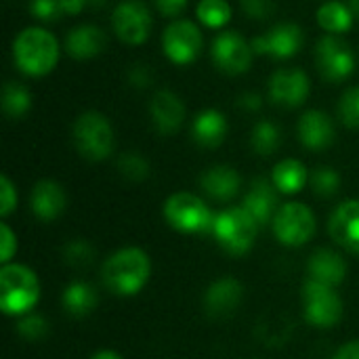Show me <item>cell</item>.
I'll use <instances>...</instances> for the list:
<instances>
[{
  "mask_svg": "<svg viewBox=\"0 0 359 359\" xmlns=\"http://www.w3.org/2000/svg\"><path fill=\"white\" fill-rule=\"evenodd\" d=\"M280 141H282L280 128L269 120H263L252 128L250 145L259 156H271L280 147Z\"/></svg>",
  "mask_w": 359,
  "mask_h": 359,
  "instance_id": "f1b7e54d",
  "label": "cell"
},
{
  "mask_svg": "<svg viewBox=\"0 0 359 359\" xmlns=\"http://www.w3.org/2000/svg\"><path fill=\"white\" fill-rule=\"evenodd\" d=\"M29 11L40 21H55L59 13H63L59 0H32Z\"/></svg>",
  "mask_w": 359,
  "mask_h": 359,
  "instance_id": "8d00e7d4",
  "label": "cell"
},
{
  "mask_svg": "<svg viewBox=\"0 0 359 359\" xmlns=\"http://www.w3.org/2000/svg\"><path fill=\"white\" fill-rule=\"evenodd\" d=\"M316 63L324 80L343 82L355 69V57L349 44L337 34H326L316 44Z\"/></svg>",
  "mask_w": 359,
  "mask_h": 359,
  "instance_id": "9c48e42d",
  "label": "cell"
},
{
  "mask_svg": "<svg viewBox=\"0 0 359 359\" xmlns=\"http://www.w3.org/2000/svg\"><path fill=\"white\" fill-rule=\"evenodd\" d=\"M334 359H359V341L347 343L345 347H341Z\"/></svg>",
  "mask_w": 359,
  "mask_h": 359,
  "instance_id": "7bdbcfd3",
  "label": "cell"
},
{
  "mask_svg": "<svg viewBox=\"0 0 359 359\" xmlns=\"http://www.w3.org/2000/svg\"><path fill=\"white\" fill-rule=\"evenodd\" d=\"M202 46H204V38H202L200 27L187 19L172 21L162 34L164 55L177 65L194 63L198 55L202 53Z\"/></svg>",
  "mask_w": 359,
  "mask_h": 359,
  "instance_id": "ba28073f",
  "label": "cell"
},
{
  "mask_svg": "<svg viewBox=\"0 0 359 359\" xmlns=\"http://www.w3.org/2000/svg\"><path fill=\"white\" fill-rule=\"evenodd\" d=\"M332 240L345 250L359 255V200L343 202L328 223Z\"/></svg>",
  "mask_w": 359,
  "mask_h": 359,
  "instance_id": "2e32d148",
  "label": "cell"
},
{
  "mask_svg": "<svg viewBox=\"0 0 359 359\" xmlns=\"http://www.w3.org/2000/svg\"><path fill=\"white\" fill-rule=\"evenodd\" d=\"M151 78H154V74L149 72V67H147L145 63H137V65H133L130 72H128V82H130L135 88H147L149 82H151Z\"/></svg>",
  "mask_w": 359,
  "mask_h": 359,
  "instance_id": "f35d334b",
  "label": "cell"
},
{
  "mask_svg": "<svg viewBox=\"0 0 359 359\" xmlns=\"http://www.w3.org/2000/svg\"><path fill=\"white\" fill-rule=\"evenodd\" d=\"M196 13L206 27L215 29L223 27L231 19V6L227 4V0H200Z\"/></svg>",
  "mask_w": 359,
  "mask_h": 359,
  "instance_id": "f546056e",
  "label": "cell"
},
{
  "mask_svg": "<svg viewBox=\"0 0 359 359\" xmlns=\"http://www.w3.org/2000/svg\"><path fill=\"white\" fill-rule=\"evenodd\" d=\"M17 332L27 341H40L48 334V324L42 316H25L17 324Z\"/></svg>",
  "mask_w": 359,
  "mask_h": 359,
  "instance_id": "e575fe53",
  "label": "cell"
},
{
  "mask_svg": "<svg viewBox=\"0 0 359 359\" xmlns=\"http://www.w3.org/2000/svg\"><path fill=\"white\" fill-rule=\"evenodd\" d=\"M118 170L122 172L124 179L139 183V181H145L149 177V162L141 154L128 151V154H122L118 158Z\"/></svg>",
  "mask_w": 359,
  "mask_h": 359,
  "instance_id": "1f68e13d",
  "label": "cell"
},
{
  "mask_svg": "<svg viewBox=\"0 0 359 359\" xmlns=\"http://www.w3.org/2000/svg\"><path fill=\"white\" fill-rule=\"evenodd\" d=\"M154 126L160 135H175L185 122V105L172 90H158L149 105Z\"/></svg>",
  "mask_w": 359,
  "mask_h": 359,
  "instance_id": "9a60e30c",
  "label": "cell"
},
{
  "mask_svg": "<svg viewBox=\"0 0 359 359\" xmlns=\"http://www.w3.org/2000/svg\"><path fill=\"white\" fill-rule=\"evenodd\" d=\"M74 143L80 156L90 162L109 158L114 151V130L109 120L99 111H84L74 122Z\"/></svg>",
  "mask_w": 359,
  "mask_h": 359,
  "instance_id": "277c9868",
  "label": "cell"
},
{
  "mask_svg": "<svg viewBox=\"0 0 359 359\" xmlns=\"http://www.w3.org/2000/svg\"><path fill=\"white\" fill-rule=\"evenodd\" d=\"M305 42V34L297 23H278L267 34L257 36L250 46L257 55H269L273 59H290Z\"/></svg>",
  "mask_w": 359,
  "mask_h": 359,
  "instance_id": "4fadbf2b",
  "label": "cell"
},
{
  "mask_svg": "<svg viewBox=\"0 0 359 359\" xmlns=\"http://www.w3.org/2000/svg\"><path fill=\"white\" fill-rule=\"evenodd\" d=\"M259 227L261 225L240 206L219 212L212 223V233L219 240L221 248L231 255H244L252 248Z\"/></svg>",
  "mask_w": 359,
  "mask_h": 359,
  "instance_id": "5b68a950",
  "label": "cell"
},
{
  "mask_svg": "<svg viewBox=\"0 0 359 359\" xmlns=\"http://www.w3.org/2000/svg\"><path fill=\"white\" fill-rule=\"evenodd\" d=\"M242 11L250 19L263 21L276 13V4H273V0H242Z\"/></svg>",
  "mask_w": 359,
  "mask_h": 359,
  "instance_id": "d590c367",
  "label": "cell"
},
{
  "mask_svg": "<svg viewBox=\"0 0 359 359\" xmlns=\"http://www.w3.org/2000/svg\"><path fill=\"white\" fill-rule=\"evenodd\" d=\"M187 6V0H156V8L164 17H179Z\"/></svg>",
  "mask_w": 359,
  "mask_h": 359,
  "instance_id": "60d3db41",
  "label": "cell"
},
{
  "mask_svg": "<svg viewBox=\"0 0 359 359\" xmlns=\"http://www.w3.org/2000/svg\"><path fill=\"white\" fill-rule=\"evenodd\" d=\"M261 97L257 95V93H246V95H242L240 99H238V105L242 107V109H246V111H257L259 107H261Z\"/></svg>",
  "mask_w": 359,
  "mask_h": 359,
  "instance_id": "b9f144b4",
  "label": "cell"
},
{
  "mask_svg": "<svg viewBox=\"0 0 359 359\" xmlns=\"http://www.w3.org/2000/svg\"><path fill=\"white\" fill-rule=\"evenodd\" d=\"M86 2H88V0H59L61 11H63V13H69V15L80 13V11H82V6H84Z\"/></svg>",
  "mask_w": 359,
  "mask_h": 359,
  "instance_id": "ee69618b",
  "label": "cell"
},
{
  "mask_svg": "<svg viewBox=\"0 0 359 359\" xmlns=\"http://www.w3.org/2000/svg\"><path fill=\"white\" fill-rule=\"evenodd\" d=\"M303 305L307 322L318 328H330L343 316V301L334 288L313 280H307L303 286Z\"/></svg>",
  "mask_w": 359,
  "mask_h": 359,
  "instance_id": "30bf717a",
  "label": "cell"
},
{
  "mask_svg": "<svg viewBox=\"0 0 359 359\" xmlns=\"http://www.w3.org/2000/svg\"><path fill=\"white\" fill-rule=\"evenodd\" d=\"M339 118L347 128H359V86H351L341 97Z\"/></svg>",
  "mask_w": 359,
  "mask_h": 359,
  "instance_id": "836d02e7",
  "label": "cell"
},
{
  "mask_svg": "<svg viewBox=\"0 0 359 359\" xmlns=\"http://www.w3.org/2000/svg\"><path fill=\"white\" fill-rule=\"evenodd\" d=\"M307 271H309V280L334 288V286H339L345 280L347 265H345L343 257L337 255L334 250L320 248V250H316L311 255L309 265H307Z\"/></svg>",
  "mask_w": 359,
  "mask_h": 359,
  "instance_id": "44dd1931",
  "label": "cell"
},
{
  "mask_svg": "<svg viewBox=\"0 0 359 359\" xmlns=\"http://www.w3.org/2000/svg\"><path fill=\"white\" fill-rule=\"evenodd\" d=\"M116 36L126 44H143L151 32V13L141 0H122L111 15Z\"/></svg>",
  "mask_w": 359,
  "mask_h": 359,
  "instance_id": "8fae6325",
  "label": "cell"
},
{
  "mask_svg": "<svg viewBox=\"0 0 359 359\" xmlns=\"http://www.w3.org/2000/svg\"><path fill=\"white\" fill-rule=\"evenodd\" d=\"M242 208L259 225L269 223V219H273L276 212L280 210L278 208V191H276V185L269 183L267 179H255L252 185H250V191L244 198Z\"/></svg>",
  "mask_w": 359,
  "mask_h": 359,
  "instance_id": "ffe728a7",
  "label": "cell"
},
{
  "mask_svg": "<svg viewBox=\"0 0 359 359\" xmlns=\"http://www.w3.org/2000/svg\"><path fill=\"white\" fill-rule=\"evenodd\" d=\"M164 219L177 231H183V233H202V231L212 229V223H215L202 198L187 194V191L172 194L164 202Z\"/></svg>",
  "mask_w": 359,
  "mask_h": 359,
  "instance_id": "8992f818",
  "label": "cell"
},
{
  "mask_svg": "<svg viewBox=\"0 0 359 359\" xmlns=\"http://www.w3.org/2000/svg\"><path fill=\"white\" fill-rule=\"evenodd\" d=\"M227 135V120L217 109H204L196 116L191 124V137L200 147L215 149L225 141Z\"/></svg>",
  "mask_w": 359,
  "mask_h": 359,
  "instance_id": "603a6c76",
  "label": "cell"
},
{
  "mask_svg": "<svg viewBox=\"0 0 359 359\" xmlns=\"http://www.w3.org/2000/svg\"><path fill=\"white\" fill-rule=\"evenodd\" d=\"M105 44H107V38L103 29H99L97 25H78L65 38L67 55L80 61L97 57L99 53H103Z\"/></svg>",
  "mask_w": 359,
  "mask_h": 359,
  "instance_id": "7402d4cb",
  "label": "cell"
},
{
  "mask_svg": "<svg viewBox=\"0 0 359 359\" xmlns=\"http://www.w3.org/2000/svg\"><path fill=\"white\" fill-rule=\"evenodd\" d=\"M349 8H351L353 17H358L359 19V0H349Z\"/></svg>",
  "mask_w": 359,
  "mask_h": 359,
  "instance_id": "bcb514c9",
  "label": "cell"
},
{
  "mask_svg": "<svg viewBox=\"0 0 359 359\" xmlns=\"http://www.w3.org/2000/svg\"><path fill=\"white\" fill-rule=\"evenodd\" d=\"M61 303H63V307H65L67 313H72L76 318H84V316H88L97 307L99 297H97V290L90 284H86V282H74V284H69L63 290Z\"/></svg>",
  "mask_w": 359,
  "mask_h": 359,
  "instance_id": "484cf974",
  "label": "cell"
},
{
  "mask_svg": "<svg viewBox=\"0 0 359 359\" xmlns=\"http://www.w3.org/2000/svg\"><path fill=\"white\" fill-rule=\"evenodd\" d=\"M271 183L282 194H290V196L299 194L307 183V168L303 162H299L294 158L282 160L280 164H276V168L271 172Z\"/></svg>",
  "mask_w": 359,
  "mask_h": 359,
  "instance_id": "d4e9b609",
  "label": "cell"
},
{
  "mask_svg": "<svg viewBox=\"0 0 359 359\" xmlns=\"http://www.w3.org/2000/svg\"><path fill=\"white\" fill-rule=\"evenodd\" d=\"M0 233H2V263H8L17 250V238L4 223L0 225Z\"/></svg>",
  "mask_w": 359,
  "mask_h": 359,
  "instance_id": "ab89813d",
  "label": "cell"
},
{
  "mask_svg": "<svg viewBox=\"0 0 359 359\" xmlns=\"http://www.w3.org/2000/svg\"><path fill=\"white\" fill-rule=\"evenodd\" d=\"M95 259V248L86 240H72L63 246V261L69 267L82 269L88 267Z\"/></svg>",
  "mask_w": 359,
  "mask_h": 359,
  "instance_id": "d6a6232c",
  "label": "cell"
},
{
  "mask_svg": "<svg viewBox=\"0 0 359 359\" xmlns=\"http://www.w3.org/2000/svg\"><path fill=\"white\" fill-rule=\"evenodd\" d=\"M40 299V284L25 265H4L0 271V307L6 316H25Z\"/></svg>",
  "mask_w": 359,
  "mask_h": 359,
  "instance_id": "3957f363",
  "label": "cell"
},
{
  "mask_svg": "<svg viewBox=\"0 0 359 359\" xmlns=\"http://www.w3.org/2000/svg\"><path fill=\"white\" fill-rule=\"evenodd\" d=\"M334 124L328 114L320 109H309L299 120V139L311 151L328 149L334 143Z\"/></svg>",
  "mask_w": 359,
  "mask_h": 359,
  "instance_id": "ac0fdd59",
  "label": "cell"
},
{
  "mask_svg": "<svg viewBox=\"0 0 359 359\" xmlns=\"http://www.w3.org/2000/svg\"><path fill=\"white\" fill-rule=\"evenodd\" d=\"M318 23L328 32V34H343L351 27L353 23V13L349 4H343L339 0H328L318 8Z\"/></svg>",
  "mask_w": 359,
  "mask_h": 359,
  "instance_id": "4316f807",
  "label": "cell"
},
{
  "mask_svg": "<svg viewBox=\"0 0 359 359\" xmlns=\"http://www.w3.org/2000/svg\"><path fill=\"white\" fill-rule=\"evenodd\" d=\"M273 233L284 246H303L316 233V217L309 206L301 202H288L280 206L273 217Z\"/></svg>",
  "mask_w": 359,
  "mask_h": 359,
  "instance_id": "52a82bcc",
  "label": "cell"
},
{
  "mask_svg": "<svg viewBox=\"0 0 359 359\" xmlns=\"http://www.w3.org/2000/svg\"><path fill=\"white\" fill-rule=\"evenodd\" d=\"M151 263L141 248H122L114 252L101 269L105 288L118 297L137 294L149 280Z\"/></svg>",
  "mask_w": 359,
  "mask_h": 359,
  "instance_id": "6da1fadb",
  "label": "cell"
},
{
  "mask_svg": "<svg viewBox=\"0 0 359 359\" xmlns=\"http://www.w3.org/2000/svg\"><path fill=\"white\" fill-rule=\"evenodd\" d=\"M0 198H2L0 215L2 217H8L13 212V208L17 206V189H15V185L11 183V179L6 175L0 177Z\"/></svg>",
  "mask_w": 359,
  "mask_h": 359,
  "instance_id": "74e56055",
  "label": "cell"
},
{
  "mask_svg": "<svg viewBox=\"0 0 359 359\" xmlns=\"http://www.w3.org/2000/svg\"><path fill=\"white\" fill-rule=\"evenodd\" d=\"M90 359H122L118 353H114V351H99V353H95Z\"/></svg>",
  "mask_w": 359,
  "mask_h": 359,
  "instance_id": "f6af8a7d",
  "label": "cell"
},
{
  "mask_svg": "<svg viewBox=\"0 0 359 359\" xmlns=\"http://www.w3.org/2000/svg\"><path fill=\"white\" fill-rule=\"evenodd\" d=\"M32 107V95L21 82H6L2 88V109L8 118H23Z\"/></svg>",
  "mask_w": 359,
  "mask_h": 359,
  "instance_id": "83f0119b",
  "label": "cell"
},
{
  "mask_svg": "<svg viewBox=\"0 0 359 359\" xmlns=\"http://www.w3.org/2000/svg\"><path fill=\"white\" fill-rule=\"evenodd\" d=\"M212 61L215 65L229 74V76H238L250 69L252 63V46L238 34V32H221L219 36H215L212 40V48H210Z\"/></svg>",
  "mask_w": 359,
  "mask_h": 359,
  "instance_id": "7c38bea8",
  "label": "cell"
},
{
  "mask_svg": "<svg viewBox=\"0 0 359 359\" xmlns=\"http://www.w3.org/2000/svg\"><path fill=\"white\" fill-rule=\"evenodd\" d=\"M242 297H244V290L238 280H233V278L217 280L215 284H210V288L206 290V297H204L206 313L217 320L229 318L233 311H238Z\"/></svg>",
  "mask_w": 359,
  "mask_h": 359,
  "instance_id": "e0dca14e",
  "label": "cell"
},
{
  "mask_svg": "<svg viewBox=\"0 0 359 359\" xmlns=\"http://www.w3.org/2000/svg\"><path fill=\"white\" fill-rule=\"evenodd\" d=\"M29 206H32V212L40 221H55L57 217L63 215L67 206V198H65L63 187L57 181L44 179L34 185L32 196H29Z\"/></svg>",
  "mask_w": 359,
  "mask_h": 359,
  "instance_id": "d6986e66",
  "label": "cell"
},
{
  "mask_svg": "<svg viewBox=\"0 0 359 359\" xmlns=\"http://www.w3.org/2000/svg\"><path fill=\"white\" fill-rule=\"evenodd\" d=\"M240 175L229 166H212L200 177L202 189L219 202H227L238 196L240 191Z\"/></svg>",
  "mask_w": 359,
  "mask_h": 359,
  "instance_id": "cb8c5ba5",
  "label": "cell"
},
{
  "mask_svg": "<svg viewBox=\"0 0 359 359\" xmlns=\"http://www.w3.org/2000/svg\"><path fill=\"white\" fill-rule=\"evenodd\" d=\"M311 189L318 198H332L341 189V175L334 168H316L311 175Z\"/></svg>",
  "mask_w": 359,
  "mask_h": 359,
  "instance_id": "4dcf8cb0",
  "label": "cell"
},
{
  "mask_svg": "<svg viewBox=\"0 0 359 359\" xmlns=\"http://www.w3.org/2000/svg\"><path fill=\"white\" fill-rule=\"evenodd\" d=\"M311 90L309 76L299 67H282L269 80V97L276 105L299 107L307 101Z\"/></svg>",
  "mask_w": 359,
  "mask_h": 359,
  "instance_id": "5bb4252c",
  "label": "cell"
},
{
  "mask_svg": "<svg viewBox=\"0 0 359 359\" xmlns=\"http://www.w3.org/2000/svg\"><path fill=\"white\" fill-rule=\"evenodd\" d=\"M13 59L25 76H46L59 61V42L44 27H25L13 42Z\"/></svg>",
  "mask_w": 359,
  "mask_h": 359,
  "instance_id": "7a4b0ae2",
  "label": "cell"
}]
</instances>
